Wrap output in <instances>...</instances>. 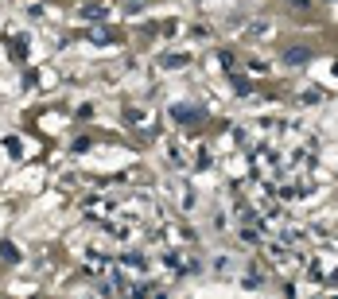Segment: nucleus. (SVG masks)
Returning a JSON list of instances; mask_svg holds the SVG:
<instances>
[{
    "label": "nucleus",
    "instance_id": "1",
    "mask_svg": "<svg viewBox=\"0 0 338 299\" xmlns=\"http://www.w3.org/2000/svg\"><path fill=\"white\" fill-rule=\"evenodd\" d=\"M284 59H288V62H307V59H311V51H307V47H292Z\"/></svg>",
    "mask_w": 338,
    "mask_h": 299
}]
</instances>
